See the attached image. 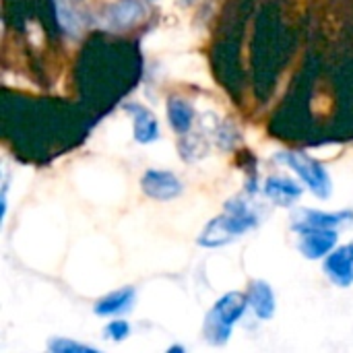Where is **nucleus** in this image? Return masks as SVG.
<instances>
[{
  "label": "nucleus",
  "instance_id": "12",
  "mask_svg": "<svg viewBox=\"0 0 353 353\" xmlns=\"http://www.w3.org/2000/svg\"><path fill=\"white\" fill-rule=\"evenodd\" d=\"M194 114H196L194 108L186 99H182V97L168 99V120H170V126L174 128V132H178L180 137L188 134V130L192 128Z\"/></svg>",
  "mask_w": 353,
  "mask_h": 353
},
{
  "label": "nucleus",
  "instance_id": "2",
  "mask_svg": "<svg viewBox=\"0 0 353 353\" xmlns=\"http://www.w3.org/2000/svg\"><path fill=\"white\" fill-rule=\"evenodd\" d=\"M248 306H250L248 296L240 292H230L221 296L205 316V327H203L205 339L211 345H225L228 339L232 337V329L244 316Z\"/></svg>",
  "mask_w": 353,
  "mask_h": 353
},
{
  "label": "nucleus",
  "instance_id": "16",
  "mask_svg": "<svg viewBox=\"0 0 353 353\" xmlns=\"http://www.w3.org/2000/svg\"><path fill=\"white\" fill-rule=\"evenodd\" d=\"M168 352H170V353H174V352H184V347H182V345H174V347H170Z\"/></svg>",
  "mask_w": 353,
  "mask_h": 353
},
{
  "label": "nucleus",
  "instance_id": "3",
  "mask_svg": "<svg viewBox=\"0 0 353 353\" xmlns=\"http://www.w3.org/2000/svg\"><path fill=\"white\" fill-rule=\"evenodd\" d=\"M275 159L288 168H292L302 180L304 184L310 188V192L319 199H329L333 192V180L327 172V168L312 159L310 155H306L304 151H281L275 155Z\"/></svg>",
  "mask_w": 353,
  "mask_h": 353
},
{
  "label": "nucleus",
  "instance_id": "13",
  "mask_svg": "<svg viewBox=\"0 0 353 353\" xmlns=\"http://www.w3.org/2000/svg\"><path fill=\"white\" fill-rule=\"evenodd\" d=\"M143 14H145V10H143V4L139 0H122L110 8L108 23H112L114 27H130Z\"/></svg>",
  "mask_w": 353,
  "mask_h": 353
},
{
  "label": "nucleus",
  "instance_id": "5",
  "mask_svg": "<svg viewBox=\"0 0 353 353\" xmlns=\"http://www.w3.org/2000/svg\"><path fill=\"white\" fill-rule=\"evenodd\" d=\"M141 190L153 201H172L182 194L184 186L174 172L151 168L141 178Z\"/></svg>",
  "mask_w": 353,
  "mask_h": 353
},
{
  "label": "nucleus",
  "instance_id": "9",
  "mask_svg": "<svg viewBox=\"0 0 353 353\" xmlns=\"http://www.w3.org/2000/svg\"><path fill=\"white\" fill-rule=\"evenodd\" d=\"M248 304L261 321H271L277 308L273 288L265 279H254L248 288Z\"/></svg>",
  "mask_w": 353,
  "mask_h": 353
},
{
  "label": "nucleus",
  "instance_id": "1",
  "mask_svg": "<svg viewBox=\"0 0 353 353\" xmlns=\"http://www.w3.org/2000/svg\"><path fill=\"white\" fill-rule=\"evenodd\" d=\"M256 225H259V217L250 209V205L242 199H232L225 203V211L213 217L203 228L199 236V244L203 248H221Z\"/></svg>",
  "mask_w": 353,
  "mask_h": 353
},
{
  "label": "nucleus",
  "instance_id": "7",
  "mask_svg": "<svg viewBox=\"0 0 353 353\" xmlns=\"http://www.w3.org/2000/svg\"><path fill=\"white\" fill-rule=\"evenodd\" d=\"M337 240H339L337 230H310L300 234L298 248L304 254V259L321 261L337 246Z\"/></svg>",
  "mask_w": 353,
  "mask_h": 353
},
{
  "label": "nucleus",
  "instance_id": "14",
  "mask_svg": "<svg viewBox=\"0 0 353 353\" xmlns=\"http://www.w3.org/2000/svg\"><path fill=\"white\" fill-rule=\"evenodd\" d=\"M48 350L54 353H97L95 347L91 345H85V343H79V341H72V339H66V337H54L48 341Z\"/></svg>",
  "mask_w": 353,
  "mask_h": 353
},
{
  "label": "nucleus",
  "instance_id": "4",
  "mask_svg": "<svg viewBox=\"0 0 353 353\" xmlns=\"http://www.w3.org/2000/svg\"><path fill=\"white\" fill-rule=\"evenodd\" d=\"M353 219V211H314V209H298V213L292 217V230L298 234L310 232V230H337L343 223H350Z\"/></svg>",
  "mask_w": 353,
  "mask_h": 353
},
{
  "label": "nucleus",
  "instance_id": "6",
  "mask_svg": "<svg viewBox=\"0 0 353 353\" xmlns=\"http://www.w3.org/2000/svg\"><path fill=\"white\" fill-rule=\"evenodd\" d=\"M325 275L339 288L353 285V242L333 248L323 263Z\"/></svg>",
  "mask_w": 353,
  "mask_h": 353
},
{
  "label": "nucleus",
  "instance_id": "11",
  "mask_svg": "<svg viewBox=\"0 0 353 353\" xmlns=\"http://www.w3.org/2000/svg\"><path fill=\"white\" fill-rule=\"evenodd\" d=\"M263 192L277 205H294L302 196V188L298 182L285 176H269L263 184Z\"/></svg>",
  "mask_w": 353,
  "mask_h": 353
},
{
  "label": "nucleus",
  "instance_id": "15",
  "mask_svg": "<svg viewBox=\"0 0 353 353\" xmlns=\"http://www.w3.org/2000/svg\"><path fill=\"white\" fill-rule=\"evenodd\" d=\"M130 335V325L122 319H116V321H110L103 329V337L110 339V341H124L126 337Z\"/></svg>",
  "mask_w": 353,
  "mask_h": 353
},
{
  "label": "nucleus",
  "instance_id": "10",
  "mask_svg": "<svg viewBox=\"0 0 353 353\" xmlns=\"http://www.w3.org/2000/svg\"><path fill=\"white\" fill-rule=\"evenodd\" d=\"M134 298H137V292L134 288L126 285V288H120L116 292H110L108 296L99 298L93 306V312L97 316H120L124 312H128L134 304Z\"/></svg>",
  "mask_w": 353,
  "mask_h": 353
},
{
  "label": "nucleus",
  "instance_id": "8",
  "mask_svg": "<svg viewBox=\"0 0 353 353\" xmlns=\"http://www.w3.org/2000/svg\"><path fill=\"white\" fill-rule=\"evenodd\" d=\"M124 110L132 114V137H134L137 143L149 145V143L157 141L159 122H157V118H155V114L151 110L143 108L141 103H126Z\"/></svg>",
  "mask_w": 353,
  "mask_h": 353
}]
</instances>
